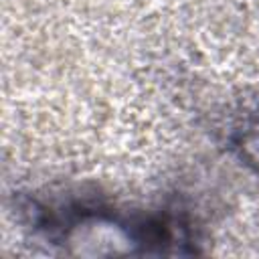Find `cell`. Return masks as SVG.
Returning <instances> with one entry per match:
<instances>
[{"label": "cell", "mask_w": 259, "mask_h": 259, "mask_svg": "<svg viewBox=\"0 0 259 259\" xmlns=\"http://www.w3.org/2000/svg\"><path fill=\"white\" fill-rule=\"evenodd\" d=\"M235 150L247 166L259 172V117L239 130L235 138Z\"/></svg>", "instance_id": "cell-1"}]
</instances>
